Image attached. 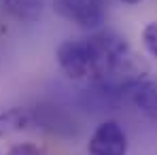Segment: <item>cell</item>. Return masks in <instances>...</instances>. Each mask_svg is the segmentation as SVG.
Segmentation results:
<instances>
[{
	"instance_id": "obj_7",
	"label": "cell",
	"mask_w": 157,
	"mask_h": 155,
	"mask_svg": "<svg viewBox=\"0 0 157 155\" xmlns=\"http://www.w3.org/2000/svg\"><path fill=\"white\" fill-rule=\"evenodd\" d=\"M2 4L6 13L17 21L34 24L45 15L47 6H51V0H2Z\"/></svg>"
},
{
	"instance_id": "obj_9",
	"label": "cell",
	"mask_w": 157,
	"mask_h": 155,
	"mask_svg": "<svg viewBox=\"0 0 157 155\" xmlns=\"http://www.w3.org/2000/svg\"><path fill=\"white\" fill-rule=\"evenodd\" d=\"M2 155H45V151H43V147H38L36 142L24 140V142H15V145H11Z\"/></svg>"
},
{
	"instance_id": "obj_8",
	"label": "cell",
	"mask_w": 157,
	"mask_h": 155,
	"mask_svg": "<svg viewBox=\"0 0 157 155\" xmlns=\"http://www.w3.org/2000/svg\"><path fill=\"white\" fill-rule=\"evenodd\" d=\"M142 45H144L147 53L157 60V19L149 21L144 26V30H142Z\"/></svg>"
},
{
	"instance_id": "obj_10",
	"label": "cell",
	"mask_w": 157,
	"mask_h": 155,
	"mask_svg": "<svg viewBox=\"0 0 157 155\" xmlns=\"http://www.w3.org/2000/svg\"><path fill=\"white\" fill-rule=\"evenodd\" d=\"M123 4H138V2H142V0H121Z\"/></svg>"
},
{
	"instance_id": "obj_3",
	"label": "cell",
	"mask_w": 157,
	"mask_h": 155,
	"mask_svg": "<svg viewBox=\"0 0 157 155\" xmlns=\"http://www.w3.org/2000/svg\"><path fill=\"white\" fill-rule=\"evenodd\" d=\"M55 60L62 72L70 81H85L89 79V53L85 38H66L57 45Z\"/></svg>"
},
{
	"instance_id": "obj_5",
	"label": "cell",
	"mask_w": 157,
	"mask_h": 155,
	"mask_svg": "<svg viewBox=\"0 0 157 155\" xmlns=\"http://www.w3.org/2000/svg\"><path fill=\"white\" fill-rule=\"evenodd\" d=\"M125 98L149 121H157V81H151L147 77L136 81L132 87H128Z\"/></svg>"
},
{
	"instance_id": "obj_2",
	"label": "cell",
	"mask_w": 157,
	"mask_h": 155,
	"mask_svg": "<svg viewBox=\"0 0 157 155\" xmlns=\"http://www.w3.org/2000/svg\"><path fill=\"white\" fill-rule=\"evenodd\" d=\"M128 149H130L128 134L123 126L115 119L102 121L94 130V134L89 136V142H87L89 155H128Z\"/></svg>"
},
{
	"instance_id": "obj_4",
	"label": "cell",
	"mask_w": 157,
	"mask_h": 155,
	"mask_svg": "<svg viewBox=\"0 0 157 155\" xmlns=\"http://www.w3.org/2000/svg\"><path fill=\"white\" fill-rule=\"evenodd\" d=\"M32 117H34V123L36 126H40L43 130H49L55 136H75L77 134L75 121L59 106L40 104V106L32 108Z\"/></svg>"
},
{
	"instance_id": "obj_1",
	"label": "cell",
	"mask_w": 157,
	"mask_h": 155,
	"mask_svg": "<svg viewBox=\"0 0 157 155\" xmlns=\"http://www.w3.org/2000/svg\"><path fill=\"white\" fill-rule=\"evenodd\" d=\"M53 13L83 30H98L104 24L102 0H51Z\"/></svg>"
},
{
	"instance_id": "obj_6",
	"label": "cell",
	"mask_w": 157,
	"mask_h": 155,
	"mask_svg": "<svg viewBox=\"0 0 157 155\" xmlns=\"http://www.w3.org/2000/svg\"><path fill=\"white\" fill-rule=\"evenodd\" d=\"M34 126V117H32V108L26 106H11L6 110L0 113V140L15 136L19 132L28 130Z\"/></svg>"
}]
</instances>
